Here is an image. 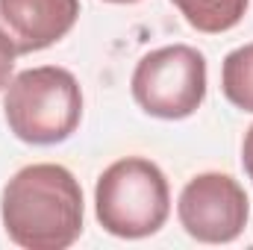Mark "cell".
I'll return each instance as SVG.
<instances>
[{
	"mask_svg": "<svg viewBox=\"0 0 253 250\" xmlns=\"http://www.w3.org/2000/svg\"><path fill=\"white\" fill-rule=\"evenodd\" d=\"M0 218L18 248L65 250L83 233V188L65 165H27L3 186Z\"/></svg>",
	"mask_w": 253,
	"mask_h": 250,
	"instance_id": "cell-1",
	"label": "cell"
},
{
	"mask_svg": "<svg viewBox=\"0 0 253 250\" xmlns=\"http://www.w3.org/2000/svg\"><path fill=\"white\" fill-rule=\"evenodd\" d=\"M3 112L15 138L39 147L59 144L80 126L83 91L77 77L59 65L27 68L6 85Z\"/></svg>",
	"mask_w": 253,
	"mask_h": 250,
	"instance_id": "cell-2",
	"label": "cell"
},
{
	"mask_svg": "<svg viewBox=\"0 0 253 250\" xmlns=\"http://www.w3.org/2000/svg\"><path fill=\"white\" fill-rule=\"evenodd\" d=\"M94 215L109 236L147 239L171 215V188L162 168L144 156L112 162L94 186Z\"/></svg>",
	"mask_w": 253,
	"mask_h": 250,
	"instance_id": "cell-3",
	"label": "cell"
},
{
	"mask_svg": "<svg viewBox=\"0 0 253 250\" xmlns=\"http://www.w3.org/2000/svg\"><path fill=\"white\" fill-rule=\"evenodd\" d=\"M135 103L162 121L194 115L206 97V59L189 44H168L144 53L132 71Z\"/></svg>",
	"mask_w": 253,
	"mask_h": 250,
	"instance_id": "cell-4",
	"label": "cell"
},
{
	"mask_svg": "<svg viewBox=\"0 0 253 250\" xmlns=\"http://www.w3.org/2000/svg\"><path fill=\"white\" fill-rule=\"evenodd\" d=\"M251 215V200L230 174L206 171L191 177L177 200V218L191 239L203 245L236 242Z\"/></svg>",
	"mask_w": 253,
	"mask_h": 250,
	"instance_id": "cell-5",
	"label": "cell"
},
{
	"mask_svg": "<svg viewBox=\"0 0 253 250\" xmlns=\"http://www.w3.org/2000/svg\"><path fill=\"white\" fill-rule=\"evenodd\" d=\"M80 18V0H0V36L18 56L65 39Z\"/></svg>",
	"mask_w": 253,
	"mask_h": 250,
	"instance_id": "cell-6",
	"label": "cell"
},
{
	"mask_svg": "<svg viewBox=\"0 0 253 250\" xmlns=\"http://www.w3.org/2000/svg\"><path fill=\"white\" fill-rule=\"evenodd\" d=\"M171 3L180 9L189 27L206 36H218L239 27V21L251 6V0H171Z\"/></svg>",
	"mask_w": 253,
	"mask_h": 250,
	"instance_id": "cell-7",
	"label": "cell"
},
{
	"mask_svg": "<svg viewBox=\"0 0 253 250\" xmlns=\"http://www.w3.org/2000/svg\"><path fill=\"white\" fill-rule=\"evenodd\" d=\"M221 91L236 109L253 112V44L227 53L221 65Z\"/></svg>",
	"mask_w": 253,
	"mask_h": 250,
	"instance_id": "cell-8",
	"label": "cell"
},
{
	"mask_svg": "<svg viewBox=\"0 0 253 250\" xmlns=\"http://www.w3.org/2000/svg\"><path fill=\"white\" fill-rule=\"evenodd\" d=\"M15 47L0 36V91L12 83V71H15Z\"/></svg>",
	"mask_w": 253,
	"mask_h": 250,
	"instance_id": "cell-9",
	"label": "cell"
},
{
	"mask_svg": "<svg viewBox=\"0 0 253 250\" xmlns=\"http://www.w3.org/2000/svg\"><path fill=\"white\" fill-rule=\"evenodd\" d=\"M242 165H245V174L248 180H253V124L245 132V144H242Z\"/></svg>",
	"mask_w": 253,
	"mask_h": 250,
	"instance_id": "cell-10",
	"label": "cell"
},
{
	"mask_svg": "<svg viewBox=\"0 0 253 250\" xmlns=\"http://www.w3.org/2000/svg\"><path fill=\"white\" fill-rule=\"evenodd\" d=\"M106 3H118V6H129V3H138V0H106Z\"/></svg>",
	"mask_w": 253,
	"mask_h": 250,
	"instance_id": "cell-11",
	"label": "cell"
}]
</instances>
